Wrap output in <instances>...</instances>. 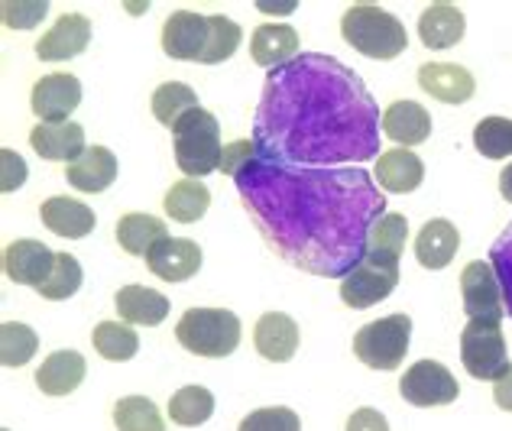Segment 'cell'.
<instances>
[{"mask_svg": "<svg viewBox=\"0 0 512 431\" xmlns=\"http://www.w3.org/2000/svg\"><path fill=\"white\" fill-rule=\"evenodd\" d=\"M88 43H91V20L82 17V13H65L36 43V56L43 62H69L75 56H82Z\"/></svg>", "mask_w": 512, "mask_h": 431, "instance_id": "obj_14", "label": "cell"}, {"mask_svg": "<svg viewBox=\"0 0 512 431\" xmlns=\"http://www.w3.org/2000/svg\"><path fill=\"white\" fill-rule=\"evenodd\" d=\"M253 344L260 350V357L273 363H286L295 357V350H299V325L282 312H266L256 321Z\"/></svg>", "mask_w": 512, "mask_h": 431, "instance_id": "obj_23", "label": "cell"}, {"mask_svg": "<svg viewBox=\"0 0 512 431\" xmlns=\"http://www.w3.org/2000/svg\"><path fill=\"white\" fill-rule=\"evenodd\" d=\"M52 266H56V250H49L43 240L23 237V240H13L4 250V273L10 282H17V286L39 289L49 279Z\"/></svg>", "mask_w": 512, "mask_h": 431, "instance_id": "obj_12", "label": "cell"}, {"mask_svg": "<svg viewBox=\"0 0 512 431\" xmlns=\"http://www.w3.org/2000/svg\"><path fill=\"white\" fill-rule=\"evenodd\" d=\"M380 111L344 62L305 52L266 78L253 143L286 166L334 169L380 159Z\"/></svg>", "mask_w": 512, "mask_h": 431, "instance_id": "obj_2", "label": "cell"}, {"mask_svg": "<svg viewBox=\"0 0 512 431\" xmlns=\"http://www.w3.org/2000/svg\"><path fill=\"white\" fill-rule=\"evenodd\" d=\"M39 218L49 227L56 237H65V240H82L94 231V211L85 205V201H75V198H65V195H52L43 201V208H39Z\"/></svg>", "mask_w": 512, "mask_h": 431, "instance_id": "obj_19", "label": "cell"}, {"mask_svg": "<svg viewBox=\"0 0 512 431\" xmlns=\"http://www.w3.org/2000/svg\"><path fill=\"white\" fill-rule=\"evenodd\" d=\"M0 13H4V23L10 30H33V26L49 13V4L46 0H17V4L7 0V4L0 7Z\"/></svg>", "mask_w": 512, "mask_h": 431, "instance_id": "obj_41", "label": "cell"}, {"mask_svg": "<svg viewBox=\"0 0 512 431\" xmlns=\"http://www.w3.org/2000/svg\"><path fill=\"white\" fill-rule=\"evenodd\" d=\"M39 347V338L33 328L20 325V321H4L0 325V360L4 367H26Z\"/></svg>", "mask_w": 512, "mask_h": 431, "instance_id": "obj_34", "label": "cell"}, {"mask_svg": "<svg viewBox=\"0 0 512 431\" xmlns=\"http://www.w3.org/2000/svg\"><path fill=\"white\" fill-rule=\"evenodd\" d=\"M500 192L506 201H512V163L500 172Z\"/></svg>", "mask_w": 512, "mask_h": 431, "instance_id": "obj_46", "label": "cell"}, {"mask_svg": "<svg viewBox=\"0 0 512 431\" xmlns=\"http://www.w3.org/2000/svg\"><path fill=\"white\" fill-rule=\"evenodd\" d=\"M146 266L166 282H185L201 269V247L188 237H166L146 253Z\"/></svg>", "mask_w": 512, "mask_h": 431, "instance_id": "obj_15", "label": "cell"}, {"mask_svg": "<svg viewBox=\"0 0 512 431\" xmlns=\"http://www.w3.org/2000/svg\"><path fill=\"white\" fill-rule=\"evenodd\" d=\"M399 393L409 406L419 409H431V406H448V402L457 399V380L454 373L438 360H419L402 373L399 380Z\"/></svg>", "mask_w": 512, "mask_h": 431, "instance_id": "obj_10", "label": "cell"}, {"mask_svg": "<svg viewBox=\"0 0 512 431\" xmlns=\"http://www.w3.org/2000/svg\"><path fill=\"white\" fill-rule=\"evenodd\" d=\"M30 146L36 156L49 159V163H75L88 146H85V130L65 120V124H36L30 130Z\"/></svg>", "mask_w": 512, "mask_h": 431, "instance_id": "obj_17", "label": "cell"}, {"mask_svg": "<svg viewBox=\"0 0 512 431\" xmlns=\"http://www.w3.org/2000/svg\"><path fill=\"white\" fill-rule=\"evenodd\" d=\"M234 182L266 244L312 276L344 279L367 250L370 227L386 214L380 188L357 166H286L256 150Z\"/></svg>", "mask_w": 512, "mask_h": 431, "instance_id": "obj_1", "label": "cell"}, {"mask_svg": "<svg viewBox=\"0 0 512 431\" xmlns=\"http://www.w3.org/2000/svg\"><path fill=\"white\" fill-rule=\"evenodd\" d=\"M250 56L263 69H282L299 56V33L289 23H263L253 30Z\"/></svg>", "mask_w": 512, "mask_h": 431, "instance_id": "obj_20", "label": "cell"}, {"mask_svg": "<svg viewBox=\"0 0 512 431\" xmlns=\"http://www.w3.org/2000/svg\"><path fill=\"white\" fill-rule=\"evenodd\" d=\"M383 133L402 150H409L431 137V114L419 101H393L383 111Z\"/></svg>", "mask_w": 512, "mask_h": 431, "instance_id": "obj_22", "label": "cell"}, {"mask_svg": "<svg viewBox=\"0 0 512 431\" xmlns=\"http://www.w3.org/2000/svg\"><path fill=\"white\" fill-rule=\"evenodd\" d=\"M341 36L367 59H396L409 46L406 26L376 4H354L341 17Z\"/></svg>", "mask_w": 512, "mask_h": 431, "instance_id": "obj_3", "label": "cell"}, {"mask_svg": "<svg viewBox=\"0 0 512 431\" xmlns=\"http://www.w3.org/2000/svg\"><path fill=\"white\" fill-rule=\"evenodd\" d=\"M461 299L470 321H503L506 299L490 260H474L461 273Z\"/></svg>", "mask_w": 512, "mask_h": 431, "instance_id": "obj_9", "label": "cell"}, {"mask_svg": "<svg viewBox=\"0 0 512 431\" xmlns=\"http://www.w3.org/2000/svg\"><path fill=\"white\" fill-rule=\"evenodd\" d=\"M163 208L172 221L195 224L198 218H205V211L211 208V192L201 179H182L166 192Z\"/></svg>", "mask_w": 512, "mask_h": 431, "instance_id": "obj_29", "label": "cell"}, {"mask_svg": "<svg viewBox=\"0 0 512 431\" xmlns=\"http://www.w3.org/2000/svg\"><path fill=\"white\" fill-rule=\"evenodd\" d=\"M376 182H380L383 192L389 195H409L425 182V163L412 150H386L376 159Z\"/></svg>", "mask_w": 512, "mask_h": 431, "instance_id": "obj_21", "label": "cell"}, {"mask_svg": "<svg viewBox=\"0 0 512 431\" xmlns=\"http://www.w3.org/2000/svg\"><path fill=\"white\" fill-rule=\"evenodd\" d=\"M23 182H26V163L13 150H4V192H17Z\"/></svg>", "mask_w": 512, "mask_h": 431, "instance_id": "obj_44", "label": "cell"}, {"mask_svg": "<svg viewBox=\"0 0 512 431\" xmlns=\"http://www.w3.org/2000/svg\"><path fill=\"white\" fill-rule=\"evenodd\" d=\"M490 266L496 269V276H500L503 299H506V312L512 318V221H509L506 231L496 237V244L490 250Z\"/></svg>", "mask_w": 512, "mask_h": 431, "instance_id": "obj_40", "label": "cell"}, {"mask_svg": "<svg viewBox=\"0 0 512 431\" xmlns=\"http://www.w3.org/2000/svg\"><path fill=\"white\" fill-rule=\"evenodd\" d=\"M175 338L198 357H227L240 344V318L227 308H188L179 318Z\"/></svg>", "mask_w": 512, "mask_h": 431, "instance_id": "obj_5", "label": "cell"}, {"mask_svg": "<svg viewBox=\"0 0 512 431\" xmlns=\"http://www.w3.org/2000/svg\"><path fill=\"white\" fill-rule=\"evenodd\" d=\"M172 146H175V163H179V169L188 179L221 172V159H224L221 124L205 107H198V111L179 120V127L172 130Z\"/></svg>", "mask_w": 512, "mask_h": 431, "instance_id": "obj_4", "label": "cell"}, {"mask_svg": "<svg viewBox=\"0 0 512 431\" xmlns=\"http://www.w3.org/2000/svg\"><path fill=\"white\" fill-rule=\"evenodd\" d=\"M65 179L72 188L85 195H98L104 188H111L117 179V156L107 150V146H88V150L75 159V163L65 166Z\"/></svg>", "mask_w": 512, "mask_h": 431, "instance_id": "obj_18", "label": "cell"}, {"mask_svg": "<svg viewBox=\"0 0 512 431\" xmlns=\"http://www.w3.org/2000/svg\"><path fill=\"white\" fill-rule=\"evenodd\" d=\"M461 250V234L448 218H431L415 237V260L425 269H444Z\"/></svg>", "mask_w": 512, "mask_h": 431, "instance_id": "obj_25", "label": "cell"}, {"mask_svg": "<svg viewBox=\"0 0 512 431\" xmlns=\"http://www.w3.org/2000/svg\"><path fill=\"white\" fill-rule=\"evenodd\" d=\"M240 39H244V30L227 20V17H208V46H205V56L201 62L205 65H218V62H227L240 49Z\"/></svg>", "mask_w": 512, "mask_h": 431, "instance_id": "obj_38", "label": "cell"}, {"mask_svg": "<svg viewBox=\"0 0 512 431\" xmlns=\"http://www.w3.org/2000/svg\"><path fill=\"white\" fill-rule=\"evenodd\" d=\"M166 237H169V227L159 218H153V214L130 211L117 221V244L120 250H127L130 257H146V253Z\"/></svg>", "mask_w": 512, "mask_h": 431, "instance_id": "obj_28", "label": "cell"}, {"mask_svg": "<svg viewBox=\"0 0 512 431\" xmlns=\"http://www.w3.org/2000/svg\"><path fill=\"white\" fill-rule=\"evenodd\" d=\"M114 425L117 431H166L163 415L156 402L146 396H124L114 406Z\"/></svg>", "mask_w": 512, "mask_h": 431, "instance_id": "obj_33", "label": "cell"}, {"mask_svg": "<svg viewBox=\"0 0 512 431\" xmlns=\"http://www.w3.org/2000/svg\"><path fill=\"white\" fill-rule=\"evenodd\" d=\"M211 415H214V396L205 386H182L179 393H172L169 399V419L175 425L195 428V425H205Z\"/></svg>", "mask_w": 512, "mask_h": 431, "instance_id": "obj_32", "label": "cell"}, {"mask_svg": "<svg viewBox=\"0 0 512 431\" xmlns=\"http://www.w3.org/2000/svg\"><path fill=\"white\" fill-rule=\"evenodd\" d=\"M253 153H256V143H253V140H237V143H231V146H224L221 172H224V175H231V179H234V172H237L240 166H247L250 159H253Z\"/></svg>", "mask_w": 512, "mask_h": 431, "instance_id": "obj_42", "label": "cell"}, {"mask_svg": "<svg viewBox=\"0 0 512 431\" xmlns=\"http://www.w3.org/2000/svg\"><path fill=\"white\" fill-rule=\"evenodd\" d=\"M78 104H82V82L69 72L43 75L30 94L33 114L43 120V124H65Z\"/></svg>", "mask_w": 512, "mask_h": 431, "instance_id": "obj_11", "label": "cell"}, {"mask_svg": "<svg viewBox=\"0 0 512 431\" xmlns=\"http://www.w3.org/2000/svg\"><path fill=\"white\" fill-rule=\"evenodd\" d=\"M419 85L441 104H464L477 91L474 75L454 62H425L419 69Z\"/></svg>", "mask_w": 512, "mask_h": 431, "instance_id": "obj_16", "label": "cell"}, {"mask_svg": "<svg viewBox=\"0 0 512 431\" xmlns=\"http://www.w3.org/2000/svg\"><path fill=\"white\" fill-rule=\"evenodd\" d=\"M198 111V94L182 82H166L153 91V114L163 127L175 130L179 120Z\"/></svg>", "mask_w": 512, "mask_h": 431, "instance_id": "obj_31", "label": "cell"}, {"mask_svg": "<svg viewBox=\"0 0 512 431\" xmlns=\"http://www.w3.org/2000/svg\"><path fill=\"white\" fill-rule=\"evenodd\" d=\"M347 431H389V422H386V415L376 409H357L347 419Z\"/></svg>", "mask_w": 512, "mask_h": 431, "instance_id": "obj_43", "label": "cell"}, {"mask_svg": "<svg viewBox=\"0 0 512 431\" xmlns=\"http://www.w3.org/2000/svg\"><path fill=\"white\" fill-rule=\"evenodd\" d=\"M412 341V318L409 315H386L370 321L354 334V354L370 370H396L409 354Z\"/></svg>", "mask_w": 512, "mask_h": 431, "instance_id": "obj_6", "label": "cell"}, {"mask_svg": "<svg viewBox=\"0 0 512 431\" xmlns=\"http://www.w3.org/2000/svg\"><path fill=\"white\" fill-rule=\"evenodd\" d=\"M208 46V17L192 10H175L163 23V52L179 62H201Z\"/></svg>", "mask_w": 512, "mask_h": 431, "instance_id": "obj_13", "label": "cell"}, {"mask_svg": "<svg viewBox=\"0 0 512 431\" xmlns=\"http://www.w3.org/2000/svg\"><path fill=\"white\" fill-rule=\"evenodd\" d=\"M461 363L480 383H496L509 370L506 334L500 321H467L461 331Z\"/></svg>", "mask_w": 512, "mask_h": 431, "instance_id": "obj_8", "label": "cell"}, {"mask_svg": "<svg viewBox=\"0 0 512 431\" xmlns=\"http://www.w3.org/2000/svg\"><path fill=\"white\" fill-rule=\"evenodd\" d=\"M114 308L117 315L127 321V325H163L169 315V299L163 292L146 289V286H124L114 295Z\"/></svg>", "mask_w": 512, "mask_h": 431, "instance_id": "obj_26", "label": "cell"}, {"mask_svg": "<svg viewBox=\"0 0 512 431\" xmlns=\"http://www.w3.org/2000/svg\"><path fill=\"white\" fill-rule=\"evenodd\" d=\"M464 13L454 4H431L419 17V39L428 49H451L464 39Z\"/></svg>", "mask_w": 512, "mask_h": 431, "instance_id": "obj_27", "label": "cell"}, {"mask_svg": "<svg viewBox=\"0 0 512 431\" xmlns=\"http://www.w3.org/2000/svg\"><path fill=\"white\" fill-rule=\"evenodd\" d=\"M406 240H409V221H406V214L386 211L383 218L370 227L367 250H373V253H393V257H402V250H406ZM367 250H363V253H367Z\"/></svg>", "mask_w": 512, "mask_h": 431, "instance_id": "obj_36", "label": "cell"}, {"mask_svg": "<svg viewBox=\"0 0 512 431\" xmlns=\"http://www.w3.org/2000/svg\"><path fill=\"white\" fill-rule=\"evenodd\" d=\"M91 344L111 363H124L130 357H137V350H140L137 331H133L127 321H101V325L91 331Z\"/></svg>", "mask_w": 512, "mask_h": 431, "instance_id": "obj_30", "label": "cell"}, {"mask_svg": "<svg viewBox=\"0 0 512 431\" xmlns=\"http://www.w3.org/2000/svg\"><path fill=\"white\" fill-rule=\"evenodd\" d=\"M474 146L487 159L512 156V120L509 117H483L474 127Z\"/></svg>", "mask_w": 512, "mask_h": 431, "instance_id": "obj_37", "label": "cell"}, {"mask_svg": "<svg viewBox=\"0 0 512 431\" xmlns=\"http://www.w3.org/2000/svg\"><path fill=\"white\" fill-rule=\"evenodd\" d=\"M82 279H85L82 263H78L72 253H56V266H52L49 279L36 292L43 295V299H52V302L72 299V295L82 289Z\"/></svg>", "mask_w": 512, "mask_h": 431, "instance_id": "obj_35", "label": "cell"}, {"mask_svg": "<svg viewBox=\"0 0 512 431\" xmlns=\"http://www.w3.org/2000/svg\"><path fill=\"white\" fill-rule=\"evenodd\" d=\"M399 286V257L393 253H373L367 250L354 263V269L341 279V299L347 308H370L393 295Z\"/></svg>", "mask_w": 512, "mask_h": 431, "instance_id": "obj_7", "label": "cell"}, {"mask_svg": "<svg viewBox=\"0 0 512 431\" xmlns=\"http://www.w3.org/2000/svg\"><path fill=\"white\" fill-rule=\"evenodd\" d=\"M237 431H302V422H299V415L286 406H269V409L250 412Z\"/></svg>", "mask_w": 512, "mask_h": 431, "instance_id": "obj_39", "label": "cell"}, {"mask_svg": "<svg viewBox=\"0 0 512 431\" xmlns=\"http://www.w3.org/2000/svg\"><path fill=\"white\" fill-rule=\"evenodd\" d=\"M493 399H496V406H500L503 412H512V363H509V370L500 376V380L493 383Z\"/></svg>", "mask_w": 512, "mask_h": 431, "instance_id": "obj_45", "label": "cell"}, {"mask_svg": "<svg viewBox=\"0 0 512 431\" xmlns=\"http://www.w3.org/2000/svg\"><path fill=\"white\" fill-rule=\"evenodd\" d=\"M88 373V363L78 350H56L43 360V367L36 370V386L46 396H69L82 386Z\"/></svg>", "mask_w": 512, "mask_h": 431, "instance_id": "obj_24", "label": "cell"}]
</instances>
